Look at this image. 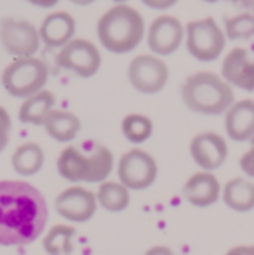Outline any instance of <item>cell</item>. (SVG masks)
<instances>
[{"instance_id":"6da1fadb","label":"cell","mask_w":254,"mask_h":255,"mask_svg":"<svg viewBox=\"0 0 254 255\" xmlns=\"http://www.w3.org/2000/svg\"><path fill=\"white\" fill-rule=\"evenodd\" d=\"M49 221L45 196L33 184L17 179L0 181V247L37 242Z\"/></svg>"},{"instance_id":"7a4b0ae2","label":"cell","mask_w":254,"mask_h":255,"mask_svg":"<svg viewBox=\"0 0 254 255\" xmlns=\"http://www.w3.org/2000/svg\"><path fill=\"white\" fill-rule=\"evenodd\" d=\"M58 174L71 184H101L115 168V156L101 142L66 146L56 160Z\"/></svg>"},{"instance_id":"3957f363","label":"cell","mask_w":254,"mask_h":255,"mask_svg":"<svg viewBox=\"0 0 254 255\" xmlns=\"http://www.w3.org/2000/svg\"><path fill=\"white\" fill-rule=\"evenodd\" d=\"M96 35L105 51L119 56L129 54L145 40V17L127 3H117L98 19Z\"/></svg>"},{"instance_id":"277c9868","label":"cell","mask_w":254,"mask_h":255,"mask_svg":"<svg viewBox=\"0 0 254 255\" xmlns=\"http://www.w3.org/2000/svg\"><path fill=\"white\" fill-rule=\"evenodd\" d=\"M181 101L193 113L218 117L234 104L235 92L213 71H197L185 78L180 89Z\"/></svg>"},{"instance_id":"5b68a950","label":"cell","mask_w":254,"mask_h":255,"mask_svg":"<svg viewBox=\"0 0 254 255\" xmlns=\"http://www.w3.org/2000/svg\"><path fill=\"white\" fill-rule=\"evenodd\" d=\"M49 68L40 57H17L2 71V87L12 98L24 99L45 89Z\"/></svg>"},{"instance_id":"8992f818","label":"cell","mask_w":254,"mask_h":255,"mask_svg":"<svg viewBox=\"0 0 254 255\" xmlns=\"http://www.w3.org/2000/svg\"><path fill=\"white\" fill-rule=\"evenodd\" d=\"M227 37L223 28L214 17L193 19L185 26V42L187 52L200 63H213L227 47Z\"/></svg>"},{"instance_id":"52a82bcc","label":"cell","mask_w":254,"mask_h":255,"mask_svg":"<svg viewBox=\"0 0 254 255\" xmlns=\"http://www.w3.org/2000/svg\"><path fill=\"white\" fill-rule=\"evenodd\" d=\"M117 177L129 191H145L155 184L159 177V165L148 151L132 148L119 158Z\"/></svg>"},{"instance_id":"ba28073f","label":"cell","mask_w":254,"mask_h":255,"mask_svg":"<svg viewBox=\"0 0 254 255\" xmlns=\"http://www.w3.org/2000/svg\"><path fill=\"white\" fill-rule=\"evenodd\" d=\"M127 80L139 94H159L169 82V68L162 61V57L155 54H139L129 63Z\"/></svg>"},{"instance_id":"9c48e42d","label":"cell","mask_w":254,"mask_h":255,"mask_svg":"<svg viewBox=\"0 0 254 255\" xmlns=\"http://www.w3.org/2000/svg\"><path fill=\"white\" fill-rule=\"evenodd\" d=\"M40 44L38 28L33 23L12 16L0 19V45L14 59L35 56Z\"/></svg>"},{"instance_id":"30bf717a","label":"cell","mask_w":254,"mask_h":255,"mask_svg":"<svg viewBox=\"0 0 254 255\" xmlns=\"http://www.w3.org/2000/svg\"><path fill=\"white\" fill-rule=\"evenodd\" d=\"M101 63L103 57L98 45L87 38H71L56 56V64L61 70L80 78H92L99 71Z\"/></svg>"},{"instance_id":"8fae6325","label":"cell","mask_w":254,"mask_h":255,"mask_svg":"<svg viewBox=\"0 0 254 255\" xmlns=\"http://www.w3.org/2000/svg\"><path fill=\"white\" fill-rule=\"evenodd\" d=\"M185 24L171 14L155 17L146 28V45L150 52L159 57L171 56L183 45Z\"/></svg>"},{"instance_id":"7c38bea8","label":"cell","mask_w":254,"mask_h":255,"mask_svg":"<svg viewBox=\"0 0 254 255\" xmlns=\"http://www.w3.org/2000/svg\"><path fill=\"white\" fill-rule=\"evenodd\" d=\"M54 210L64 221L73 224H84L94 217L98 210L96 193L80 184H73L63 189L54 200Z\"/></svg>"},{"instance_id":"4fadbf2b","label":"cell","mask_w":254,"mask_h":255,"mask_svg":"<svg viewBox=\"0 0 254 255\" xmlns=\"http://www.w3.org/2000/svg\"><path fill=\"white\" fill-rule=\"evenodd\" d=\"M190 154L200 170L214 172L227 161L228 142L216 132H200L192 139Z\"/></svg>"},{"instance_id":"5bb4252c","label":"cell","mask_w":254,"mask_h":255,"mask_svg":"<svg viewBox=\"0 0 254 255\" xmlns=\"http://www.w3.org/2000/svg\"><path fill=\"white\" fill-rule=\"evenodd\" d=\"M221 78L232 89L254 92V57L242 47L232 49L221 63Z\"/></svg>"},{"instance_id":"9a60e30c","label":"cell","mask_w":254,"mask_h":255,"mask_svg":"<svg viewBox=\"0 0 254 255\" xmlns=\"http://www.w3.org/2000/svg\"><path fill=\"white\" fill-rule=\"evenodd\" d=\"M181 196L193 207L206 208L221 198V184L213 172L199 170L187 179L181 189Z\"/></svg>"},{"instance_id":"2e32d148","label":"cell","mask_w":254,"mask_h":255,"mask_svg":"<svg viewBox=\"0 0 254 255\" xmlns=\"http://www.w3.org/2000/svg\"><path fill=\"white\" fill-rule=\"evenodd\" d=\"M77 31V21L66 10H54L49 12L42 19L38 26L40 42L51 49H61L71 38H75Z\"/></svg>"},{"instance_id":"e0dca14e","label":"cell","mask_w":254,"mask_h":255,"mask_svg":"<svg viewBox=\"0 0 254 255\" xmlns=\"http://www.w3.org/2000/svg\"><path fill=\"white\" fill-rule=\"evenodd\" d=\"M225 132L235 142H246L254 134V101H234L225 111Z\"/></svg>"},{"instance_id":"ac0fdd59","label":"cell","mask_w":254,"mask_h":255,"mask_svg":"<svg viewBox=\"0 0 254 255\" xmlns=\"http://www.w3.org/2000/svg\"><path fill=\"white\" fill-rule=\"evenodd\" d=\"M54 94L51 91L42 89V91L23 99L19 111H17V118H19L21 124L26 125H44L47 115L54 110Z\"/></svg>"},{"instance_id":"d6986e66","label":"cell","mask_w":254,"mask_h":255,"mask_svg":"<svg viewBox=\"0 0 254 255\" xmlns=\"http://www.w3.org/2000/svg\"><path fill=\"white\" fill-rule=\"evenodd\" d=\"M42 127L45 128V132H47V135L51 139L68 144V142L75 141V137H77L82 128V124L80 118L75 113H71V111L52 110L47 115Z\"/></svg>"},{"instance_id":"ffe728a7","label":"cell","mask_w":254,"mask_h":255,"mask_svg":"<svg viewBox=\"0 0 254 255\" xmlns=\"http://www.w3.org/2000/svg\"><path fill=\"white\" fill-rule=\"evenodd\" d=\"M221 200L234 212H251L254 208V182L244 177H234L221 186Z\"/></svg>"},{"instance_id":"44dd1931","label":"cell","mask_w":254,"mask_h":255,"mask_svg":"<svg viewBox=\"0 0 254 255\" xmlns=\"http://www.w3.org/2000/svg\"><path fill=\"white\" fill-rule=\"evenodd\" d=\"M45 161V153L37 142H24L14 149L10 156V167L17 175L31 177L42 170Z\"/></svg>"},{"instance_id":"7402d4cb","label":"cell","mask_w":254,"mask_h":255,"mask_svg":"<svg viewBox=\"0 0 254 255\" xmlns=\"http://www.w3.org/2000/svg\"><path fill=\"white\" fill-rule=\"evenodd\" d=\"M98 207L110 214L124 212L131 205V191L119 181H105L96 191Z\"/></svg>"},{"instance_id":"603a6c76","label":"cell","mask_w":254,"mask_h":255,"mask_svg":"<svg viewBox=\"0 0 254 255\" xmlns=\"http://www.w3.org/2000/svg\"><path fill=\"white\" fill-rule=\"evenodd\" d=\"M75 231L70 224H56L45 233L42 247L47 255H70L75 250Z\"/></svg>"},{"instance_id":"cb8c5ba5","label":"cell","mask_w":254,"mask_h":255,"mask_svg":"<svg viewBox=\"0 0 254 255\" xmlns=\"http://www.w3.org/2000/svg\"><path fill=\"white\" fill-rule=\"evenodd\" d=\"M122 128L124 137L127 139L131 144H143L146 142L153 134V122L150 117L141 113H129L122 118Z\"/></svg>"},{"instance_id":"d4e9b609","label":"cell","mask_w":254,"mask_h":255,"mask_svg":"<svg viewBox=\"0 0 254 255\" xmlns=\"http://www.w3.org/2000/svg\"><path fill=\"white\" fill-rule=\"evenodd\" d=\"M221 28H223L227 40L230 42L254 38V14L244 10V12H239L235 16L225 17Z\"/></svg>"},{"instance_id":"484cf974","label":"cell","mask_w":254,"mask_h":255,"mask_svg":"<svg viewBox=\"0 0 254 255\" xmlns=\"http://www.w3.org/2000/svg\"><path fill=\"white\" fill-rule=\"evenodd\" d=\"M10 134H12V118L5 108L0 106V153L9 146Z\"/></svg>"},{"instance_id":"4316f807","label":"cell","mask_w":254,"mask_h":255,"mask_svg":"<svg viewBox=\"0 0 254 255\" xmlns=\"http://www.w3.org/2000/svg\"><path fill=\"white\" fill-rule=\"evenodd\" d=\"M239 167L249 179H254V146H249L248 151L241 156Z\"/></svg>"},{"instance_id":"83f0119b","label":"cell","mask_w":254,"mask_h":255,"mask_svg":"<svg viewBox=\"0 0 254 255\" xmlns=\"http://www.w3.org/2000/svg\"><path fill=\"white\" fill-rule=\"evenodd\" d=\"M143 5L153 10H167L178 3V0H141Z\"/></svg>"},{"instance_id":"f1b7e54d","label":"cell","mask_w":254,"mask_h":255,"mask_svg":"<svg viewBox=\"0 0 254 255\" xmlns=\"http://www.w3.org/2000/svg\"><path fill=\"white\" fill-rule=\"evenodd\" d=\"M225 255H254V245H237Z\"/></svg>"},{"instance_id":"f546056e","label":"cell","mask_w":254,"mask_h":255,"mask_svg":"<svg viewBox=\"0 0 254 255\" xmlns=\"http://www.w3.org/2000/svg\"><path fill=\"white\" fill-rule=\"evenodd\" d=\"M145 255H176L169 247H164V245H155L152 249H148L145 252Z\"/></svg>"},{"instance_id":"4dcf8cb0","label":"cell","mask_w":254,"mask_h":255,"mask_svg":"<svg viewBox=\"0 0 254 255\" xmlns=\"http://www.w3.org/2000/svg\"><path fill=\"white\" fill-rule=\"evenodd\" d=\"M24 2L31 3L35 7H40V9H52L59 3V0H24Z\"/></svg>"},{"instance_id":"1f68e13d","label":"cell","mask_w":254,"mask_h":255,"mask_svg":"<svg viewBox=\"0 0 254 255\" xmlns=\"http://www.w3.org/2000/svg\"><path fill=\"white\" fill-rule=\"evenodd\" d=\"M239 3H242V7H244V10H248V12L254 14V0H241Z\"/></svg>"},{"instance_id":"d6a6232c","label":"cell","mask_w":254,"mask_h":255,"mask_svg":"<svg viewBox=\"0 0 254 255\" xmlns=\"http://www.w3.org/2000/svg\"><path fill=\"white\" fill-rule=\"evenodd\" d=\"M68 2L75 3V5H80V7H85V5H91V3H94L96 0H68Z\"/></svg>"},{"instance_id":"836d02e7","label":"cell","mask_w":254,"mask_h":255,"mask_svg":"<svg viewBox=\"0 0 254 255\" xmlns=\"http://www.w3.org/2000/svg\"><path fill=\"white\" fill-rule=\"evenodd\" d=\"M202 2H207V3H216V2H241V0H202Z\"/></svg>"},{"instance_id":"e575fe53","label":"cell","mask_w":254,"mask_h":255,"mask_svg":"<svg viewBox=\"0 0 254 255\" xmlns=\"http://www.w3.org/2000/svg\"><path fill=\"white\" fill-rule=\"evenodd\" d=\"M112 2H113V3H115V5H117V3H127L129 0H112Z\"/></svg>"},{"instance_id":"d590c367","label":"cell","mask_w":254,"mask_h":255,"mask_svg":"<svg viewBox=\"0 0 254 255\" xmlns=\"http://www.w3.org/2000/svg\"><path fill=\"white\" fill-rule=\"evenodd\" d=\"M248 142H249V144H251V146H254V134L251 135V139H249V141H248Z\"/></svg>"}]
</instances>
